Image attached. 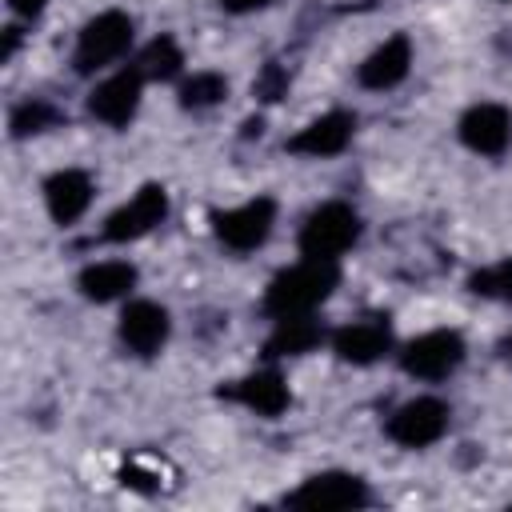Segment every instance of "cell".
<instances>
[{"label": "cell", "instance_id": "cell-1", "mask_svg": "<svg viewBox=\"0 0 512 512\" xmlns=\"http://www.w3.org/2000/svg\"><path fill=\"white\" fill-rule=\"evenodd\" d=\"M340 284V268L336 260H304L288 272H280L268 292H264V312L268 316H308L316 304H324L332 296V288Z\"/></svg>", "mask_w": 512, "mask_h": 512}, {"label": "cell", "instance_id": "cell-2", "mask_svg": "<svg viewBox=\"0 0 512 512\" xmlns=\"http://www.w3.org/2000/svg\"><path fill=\"white\" fill-rule=\"evenodd\" d=\"M356 240H360V216L352 204H340V200H328L316 212H308L300 228V252L312 260H336Z\"/></svg>", "mask_w": 512, "mask_h": 512}, {"label": "cell", "instance_id": "cell-3", "mask_svg": "<svg viewBox=\"0 0 512 512\" xmlns=\"http://www.w3.org/2000/svg\"><path fill=\"white\" fill-rule=\"evenodd\" d=\"M132 32H136V24H132V16L128 12H100V16H92L84 28H80V40H76V52H72V64H76V72H96V68H104V64H112V60H120L124 52H128V44H132Z\"/></svg>", "mask_w": 512, "mask_h": 512}, {"label": "cell", "instance_id": "cell-4", "mask_svg": "<svg viewBox=\"0 0 512 512\" xmlns=\"http://www.w3.org/2000/svg\"><path fill=\"white\" fill-rule=\"evenodd\" d=\"M372 500L368 484L352 472H320L308 476L292 496L288 508H304V512H344V508H364Z\"/></svg>", "mask_w": 512, "mask_h": 512}, {"label": "cell", "instance_id": "cell-5", "mask_svg": "<svg viewBox=\"0 0 512 512\" xmlns=\"http://www.w3.org/2000/svg\"><path fill=\"white\" fill-rule=\"evenodd\" d=\"M400 364H404V372L416 376V380H444V376H452V372L464 364V340H460V332H452V328L424 332V336H416V340L400 352Z\"/></svg>", "mask_w": 512, "mask_h": 512}, {"label": "cell", "instance_id": "cell-6", "mask_svg": "<svg viewBox=\"0 0 512 512\" xmlns=\"http://www.w3.org/2000/svg\"><path fill=\"white\" fill-rule=\"evenodd\" d=\"M448 404L436 400V396H416L408 404H400L392 416H388V436L400 444V448H428L436 444L444 432H448Z\"/></svg>", "mask_w": 512, "mask_h": 512}, {"label": "cell", "instance_id": "cell-7", "mask_svg": "<svg viewBox=\"0 0 512 512\" xmlns=\"http://www.w3.org/2000/svg\"><path fill=\"white\" fill-rule=\"evenodd\" d=\"M168 216V192L160 184H144L128 204H120L108 220H104V240L112 244H128V240H140L148 236L156 224H164Z\"/></svg>", "mask_w": 512, "mask_h": 512}, {"label": "cell", "instance_id": "cell-8", "mask_svg": "<svg viewBox=\"0 0 512 512\" xmlns=\"http://www.w3.org/2000/svg\"><path fill=\"white\" fill-rule=\"evenodd\" d=\"M212 224H216V236H220L228 248L252 252V248H260V244L268 240V232H272V224H276V204H272L268 196H256V200H248V204H240V208L216 212Z\"/></svg>", "mask_w": 512, "mask_h": 512}, {"label": "cell", "instance_id": "cell-9", "mask_svg": "<svg viewBox=\"0 0 512 512\" xmlns=\"http://www.w3.org/2000/svg\"><path fill=\"white\" fill-rule=\"evenodd\" d=\"M168 332H172V320L156 300H132L120 312V344L132 356H156L164 348Z\"/></svg>", "mask_w": 512, "mask_h": 512}, {"label": "cell", "instance_id": "cell-10", "mask_svg": "<svg viewBox=\"0 0 512 512\" xmlns=\"http://www.w3.org/2000/svg\"><path fill=\"white\" fill-rule=\"evenodd\" d=\"M140 84H144V72L140 68H124V72L100 80L92 88V96H88V112L96 120L112 124V128L128 124L136 116V108H140Z\"/></svg>", "mask_w": 512, "mask_h": 512}, {"label": "cell", "instance_id": "cell-11", "mask_svg": "<svg viewBox=\"0 0 512 512\" xmlns=\"http://www.w3.org/2000/svg\"><path fill=\"white\" fill-rule=\"evenodd\" d=\"M460 140L480 156H500L512 144V112L504 104H472L460 116Z\"/></svg>", "mask_w": 512, "mask_h": 512}, {"label": "cell", "instance_id": "cell-12", "mask_svg": "<svg viewBox=\"0 0 512 512\" xmlns=\"http://www.w3.org/2000/svg\"><path fill=\"white\" fill-rule=\"evenodd\" d=\"M352 132H356V116H352V112H324L320 120L304 124V128L288 140V152H296V156H316V160H320V156H336V152L348 148Z\"/></svg>", "mask_w": 512, "mask_h": 512}, {"label": "cell", "instance_id": "cell-13", "mask_svg": "<svg viewBox=\"0 0 512 512\" xmlns=\"http://www.w3.org/2000/svg\"><path fill=\"white\" fill-rule=\"evenodd\" d=\"M332 348L344 364H376L388 348H392V328L388 320L380 316H368V320H356V324H344L336 336H332Z\"/></svg>", "mask_w": 512, "mask_h": 512}, {"label": "cell", "instance_id": "cell-14", "mask_svg": "<svg viewBox=\"0 0 512 512\" xmlns=\"http://www.w3.org/2000/svg\"><path fill=\"white\" fill-rule=\"evenodd\" d=\"M408 64H412L408 36H388L372 56H364V64L356 68V80L372 92H388L408 76Z\"/></svg>", "mask_w": 512, "mask_h": 512}, {"label": "cell", "instance_id": "cell-15", "mask_svg": "<svg viewBox=\"0 0 512 512\" xmlns=\"http://www.w3.org/2000/svg\"><path fill=\"white\" fill-rule=\"evenodd\" d=\"M220 396H228V400L252 408L256 416H280V412L288 408V384H284V376L272 372V368L252 372V376H244V380L220 388Z\"/></svg>", "mask_w": 512, "mask_h": 512}, {"label": "cell", "instance_id": "cell-16", "mask_svg": "<svg viewBox=\"0 0 512 512\" xmlns=\"http://www.w3.org/2000/svg\"><path fill=\"white\" fill-rule=\"evenodd\" d=\"M44 200H48V212L56 224H72L88 212L92 204V180L88 172L80 168H64V172H52L48 184H44Z\"/></svg>", "mask_w": 512, "mask_h": 512}, {"label": "cell", "instance_id": "cell-17", "mask_svg": "<svg viewBox=\"0 0 512 512\" xmlns=\"http://www.w3.org/2000/svg\"><path fill=\"white\" fill-rule=\"evenodd\" d=\"M80 292L96 304H108V300H120L136 288V268L128 260H100V264H88L80 272Z\"/></svg>", "mask_w": 512, "mask_h": 512}, {"label": "cell", "instance_id": "cell-18", "mask_svg": "<svg viewBox=\"0 0 512 512\" xmlns=\"http://www.w3.org/2000/svg\"><path fill=\"white\" fill-rule=\"evenodd\" d=\"M320 340H324V332L312 316H280L264 348H268V356H304Z\"/></svg>", "mask_w": 512, "mask_h": 512}, {"label": "cell", "instance_id": "cell-19", "mask_svg": "<svg viewBox=\"0 0 512 512\" xmlns=\"http://www.w3.org/2000/svg\"><path fill=\"white\" fill-rule=\"evenodd\" d=\"M228 96V80L220 72H196L180 84V104L192 108V112H204V108H216L220 100Z\"/></svg>", "mask_w": 512, "mask_h": 512}, {"label": "cell", "instance_id": "cell-20", "mask_svg": "<svg viewBox=\"0 0 512 512\" xmlns=\"http://www.w3.org/2000/svg\"><path fill=\"white\" fill-rule=\"evenodd\" d=\"M180 64H184V52H180V44L172 36H156L140 56V72L148 80H172L180 72Z\"/></svg>", "mask_w": 512, "mask_h": 512}, {"label": "cell", "instance_id": "cell-21", "mask_svg": "<svg viewBox=\"0 0 512 512\" xmlns=\"http://www.w3.org/2000/svg\"><path fill=\"white\" fill-rule=\"evenodd\" d=\"M468 288L484 300H512V256H504L488 268H476L468 276Z\"/></svg>", "mask_w": 512, "mask_h": 512}, {"label": "cell", "instance_id": "cell-22", "mask_svg": "<svg viewBox=\"0 0 512 512\" xmlns=\"http://www.w3.org/2000/svg\"><path fill=\"white\" fill-rule=\"evenodd\" d=\"M56 120H60V112H56L48 100H24V104H16V108H12L8 128H12V136H16V140H24V136H36V132L52 128Z\"/></svg>", "mask_w": 512, "mask_h": 512}, {"label": "cell", "instance_id": "cell-23", "mask_svg": "<svg viewBox=\"0 0 512 512\" xmlns=\"http://www.w3.org/2000/svg\"><path fill=\"white\" fill-rule=\"evenodd\" d=\"M252 92H256L260 100H280V96L288 92V72H284L280 64H264V72H260L256 84H252Z\"/></svg>", "mask_w": 512, "mask_h": 512}, {"label": "cell", "instance_id": "cell-24", "mask_svg": "<svg viewBox=\"0 0 512 512\" xmlns=\"http://www.w3.org/2000/svg\"><path fill=\"white\" fill-rule=\"evenodd\" d=\"M264 4H272V0H220V8H224V12H236V16L256 12V8H264Z\"/></svg>", "mask_w": 512, "mask_h": 512}, {"label": "cell", "instance_id": "cell-25", "mask_svg": "<svg viewBox=\"0 0 512 512\" xmlns=\"http://www.w3.org/2000/svg\"><path fill=\"white\" fill-rule=\"evenodd\" d=\"M44 4H48V0H8V8L20 12V16H36Z\"/></svg>", "mask_w": 512, "mask_h": 512}, {"label": "cell", "instance_id": "cell-26", "mask_svg": "<svg viewBox=\"0 0 512 512\" xmlns=\"http://www.w3.org/2000/svg\"><path fill=\"white\" fill-rule=\"evenodd\" d=\"M500 352H504V356H508V360H512V332H508V336H504V344H500Z\"/></svg>", "mask_w": 512, "mask_h": 512}]
</instances>
